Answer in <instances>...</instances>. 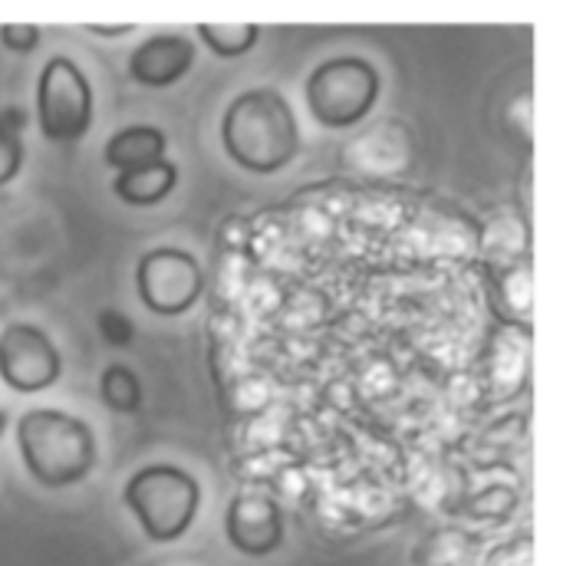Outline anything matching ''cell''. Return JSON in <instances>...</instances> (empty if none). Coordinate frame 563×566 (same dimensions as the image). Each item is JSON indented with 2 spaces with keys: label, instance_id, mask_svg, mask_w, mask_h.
I'll return each mask as SVG.
<instances>
[{
  "label": "cell",
  "instance_id": "obj_1",
  "mask_svg": "<svg viewBox=\"0 0 563 566\" xmlns=\"http://www.w3.org/2000/svg\"><path fill=\"white\" fill-rule=\"evenodd\" d=\"M225 155L251 175H278L300 151V126L281 90L254 86L221 116Z\"/></svg>",
  "mask_w": 563,
  "mask_h": 566
},
{
  "label": "cell",
  "instance_id": "obj_2",
  "mask_svg": "<svg viewBox=\"0 0 563 566\" xmlns=\"http://www.w3.org/2000/svg\"><path fill=\"white\" fill-rule=\"evenodd\" d=\"M17 448L40 488H73L96 468L93 428L60 409H30L17 419Z\"/></svg>",
  "mask_w": 563,
  "mask_h": 566
},
{
  "label": "cell",
  "instance_id": "obj_3",
  "mask_svg": "<svg viewBox=\"0 0 563 566\" xmlns=\"http://www.w3.org/2000/svg\"><path fill=\"white\" fill-rule=\"evenodd\" d=\"M123 504L139 521L142 534L152 544H175L191 531L198 517L201 488L185 468L158 461L139 468L126 481Z\"/></svg>",
  "mask_w": 563,
  "mask_h": 566
},
{
  "label": "cell",
  "instance_id": "obj_4",
  "mask_svg": "<svg viewBox=\"0 0 563 566\" xmlns=\"http://www.w3.org/2000/svg\"><path fill=\"white\" fill-rule=\"evenodd\" d=\"M383 76L363 56H333L323 60L303 86L310 116L326 129L359 126L379 103Z\"/></svg>",
  "mask_w": 563,
  "mask_h": 566
},
{
  "label": "cell",
  "instance_id": "obj_5",
  "mask_svg": "<svg viewBox=\"0 0 563 566\" xmlns=\"http://www.w3.org/2000/svg\"><path fill=\"white\" fill-rule=\"evenodd\" d=\"M93 86L70 56H50L37 80L40 136L53 145H73L93 129Z\"/></svg>",
  "mask_w": 563,
  "mask_h": 566
},
{
  "label": "cell",
  "instance_id": "obj_6",
  "mask_svg": "<svg viewBox=\"0 0 563 566\" xmlns=\"http://www.w3.org/2000/svg\"><path fill=\"white\" fill-rule=\"evenodd\" d=\"M136 290L142 306L155 316H181L198 303L205 290V271L198 258L181 248H152L139 258Z\"/></svg>",
  "mask_w": 563,
  "mask_h": 566
},
{
  "label": "cell",
  "instance_id": "obj_7",
  "mask_svg": "<svg viewBox=\"0 0 563 566\" xmlns=\"http://www.w3.org/2000/svg\"><path fill=\"white\" fill-rule=\"evenodd\" d=\"M63 356L56 343L33 323H7L0 329V379L13 392H43L56 386Z\"/></svg>",
  "mask_w": 563,
  "mask_h": 566
},
{
  "label": "cell",
  "instance_id": "obj_8",
  "mask_svg": "<svg viewBox=\"0 0 563 566\" xmlns=\"http://www.w3.org/2000/svg\"><path fill=\"white\" fill-rule=\"evenodd\" d=\"M225 537L228 544L251 557L264 560L283 544V514L281 504L268 494L241 491L231 497L228 514H225Z\"/></svg>",
  "mask_w": 563,
  "mask_h": 566
},
{
  "label": "cell",
  "instance_id": "obj_9",
  "mask_svg": "<svg viewBox=\"0 0 563 566\" xmlns=\"http://www.w3.org/2000/svg\"><path fill=\"white\" fill-rule=\"evenodd\" d=\"M195 63V43L181 33H155L136 46L129 60V76L145 90L175 86Z\"/></svg>",
  "mask_w": 563,
  "mask_h": 566
},
{
  "label": "cell",
  "instance_id": "obj_10",
  "mask_svg": "<svg viewBox=\"0 0 563 566\" xmlns=\"http://www.w3.org/2000/svg\"><path fill=\"white\" fill-rule=\"evenodd\" d=\"M165 148H168V139H165L161 129H155V126H126V129L110 136L106 148H103V158L119 175V171H133V168H145V165L161 161Z\"/></svg>",
  "mask_w": 563,
  "mask_h": 566
},
{
  "label": "cell",
  "instance_id": "obj_11",
  "mask_svg": "<svg viewBox=\"0 0 563 566\" xmlns=\"http://www.w3.org/2000/svg\"><path fill=\"white\" fill-rule=\"evenodd\" d=\"M178 185V168L175 161L161 158L155 165L133 168V171H119L113 178V195L133 208H152L158 201H165Z\"/></svg>",
  "mask_w": 563,
  "mask_h": 566
},
{
  "label": "cell",
  "instance_id": "obj_12",
  "mask_svg": "<svg viewBox=\"0 0 563 566\" xmlns=\"http://www.w3.org/2000/svg\"><path fill=\"white\" fill-rule=\"evenodd\" d=\"M261 27L258 23H198V40L218 60H238L258 46Z\"/></svg>",
  "mask_w": 563,
  "mask_h": 566
},
{
  "label": "cell",
  "instance_id": "obj_13",
  "mask_svg": "<svg viewBox=\"0 0 563 566\" xmlns=\"http://www.w3.org/2000/svg\"><path fill=\"white\" fill-rule=\"evenodd\" d=\"M100 396H103V402H106L113 412L129 416V412H136L142 406L139 376H136L129 366L113 363V366H106L103 376H100Z\"/></svg>",
  "mask_w": 563,
  "mask_h": 566
},
{
  "label": "cell",
  "instance_id": "obj_14",
  "mask_svg": "<svg viewBox=\"0 0 563 566\" xmlns=\"http://www.w3.org/2000/svg\"><path fill=\"white\" fill-rule=\"evenodd\" d=\"M96 326H100L103 339H106L113 349H123V346H129V343H133V336H136V326H133V319H129L123 310H103Z\"/></svg>",
  "mask_w": 563,
  "mask_h": 566
},
{
  "label": "cell",
  "instance_id": "obj_15",
  "mask_svg": "<svg viewBox=\"0 0 563 566\" xmlns=\"http://www.w3.org/2000/svg\"><path fill=\"white\" fill-rule=\"evenodd\" d=\"M20 165H23V145H20V136L0 133V188L10 185V181L20 175Z\"/></svg>",
  "mask_w": 563,
  "mask_h": 566
},
{
  "label": "cell",
  "instance_id": "obj_16",
  "mask_svg": "<svg viewBox=\"0 0 563 566\" xmlns=\"http://www.w3.org/2000/svg\"><path fill=\"white\" fill-rule=\"evenodd\" d=\"M0 43L13 53H30L40 43V27L33 23H3L0 27Z\"/></svg>",
  "mask_w": 563,
  "mask_h": 566
},
{
  "label": "cell",
  "instance_id": "obj_17",
  "mask_svg": "<svg viewBox=\"0 0 563 566\" xmlns=\"http://www.w3.org/2000/svg\"><path fill=\"white\" fill-rule=\"evenodd\" d=\"M133 27H136V23H119V27H116V23H113V27H103V23H90L86 30H90V33H100V36H123V33H129Z\"/></svg>",
  "mask_w": 563,
  "mask_h": 566
},
{
  "label": "cell",
  "instance_id": "obj_18",
  "mask_svg": "<svg viewBox=\"0 0 563 566\" xmlns=\"http://www.w3.org/2000/svg\"><path fill=\"white\" fill-rule=\"evenodd\" d=\"M3 422H7V419H3V412H0V431H3Z\"/></svg>",
  "mask_w": 563,
  "mask_h": 566
}]
</instances>
